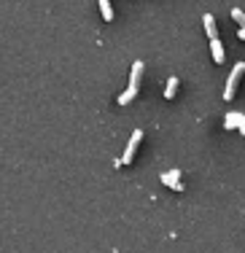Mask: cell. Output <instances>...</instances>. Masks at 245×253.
Returning a JSON list of instances; mask_svg holds the SVG:
<instances>
[{
  "label": "cell",
  "instance_id": "obj_11",
  "mask_svg": "<svg viewBox=\"0 0 245 253\" xmlns=\"http://www.w3.org/2000/svg\"><path fill=\"white\" fill-rule=\"evenodd\" d=\"M232 19H235V22H240V25L245 27V14H243L240 8H235V11H232Z\"/></svg>",
  "mask_w": 245,
  "mask_h": 253
},
{
  "label": "cell",
  "instance_id": "obj_5",
  "mask_svg": "<svg viewBox=\"0 0 245 253\" xmlns=\"http://www.w3.org/2000/svg\"><path fill=\"white\" fill-rule=\"evenodd\" d=\"M202 25H205L207 38H210V41H218V30H216V22H213V16H210V14L202 16Z\"/></svg>",
  "mask_w": 245,
  "mask_h": 253
},
{
  "label": "cell",
  "instance_id": "obj_3",
  "mask_svg": "<svg viewBox=\"0 0 245 253\" xmlns=\"http://www.w3.org/2000/svg\"><path fill=\"white\" fill-rule=\"evenodd\" d=\"M224 126L226 129H240V135H245V116L243 113H226Z\"/></svg>",
  "mask_w": 245,
  "mask_h": 253
},
{
  "label": "cell",
  "instance_id": "obj_6",
  "mask_svg": "<svg viewBox=\"0 0 245 253\" xmlns=\"http://www.w3.org/2000/svg\"><path fill=\"white\" fill-rule=\"evenodd\" d=\"M140 76H143V62L137 59L132 65V76H129V89H137V84H140Z\"/></svg>",
  "mask_w": 245,
  "mask_h": 253
},
{
  "label": "cell",
  "instance_id": "obj_1",
  "mask_svg": "<svg viewBox=\"0 0 245 253\" xmlns=\"http://www.w3.org/2000/svg\"><path fill=\"white\" fill-rule=\"evenodd\" d=\"M243 73H245V62H237L235 68H232V73H229V81H226L224 100H232V97H235V86H237V81H240Z\"/></svg>",
  "mask_w": 245,
  "mask_h": 253
},
{
  "label": "cell",
  "instance_id": "obj_7",
  "mask_svg": "<svg viewBox=\"0 0 245 253\" xmlns=\"http://www.w3.org/2000/svg\"><path fill=\"white\" fill-rule=\"evenodd\" d=\"M210 51H213V59H216V62H224V43H221V41H210Z\"/></svg>",
  "mask_w": 245,
  "mask_h": 253
},
{
  "label": "cell",
  "instance_id": "obj_12",
  "mask_svg": "<svg viewBox=\"0 0 245 253\" xmlns=\"http://www.w3.org/2000/svg\"><path fill=\"white\" fill-rule=\"evenodd\" d=\"M240 38L245 41V27H240Z\"/></svg>",
  "mask_w": 245,
  "mask_h": 253
},
{
  "label": "cell",
  "instance_id": "obj_8",
  "mask_svg": "<svg viewBox=\"0 0 245 253\" xmlns=\"http://www.w3.org/2000/svg\"><path fill=\"white\" fill-rule=\"evenodd\" d=\"M175 92H178V78L172 76V78H167V86H164V97H167V100H172V97H175Z\"/></svg>",
  "mask_w": 245,
  "mask_h": 253
},
{
  "label": "cell",
  "instance_id": "obj_10",
  "mask_svg": "<svg viewBox=\"0 0 245 253\" xmlns=\"http://www.w3.org/2000/svg\"><path fill=\"white\" fill-rule=\"evenodd\" d=\"M135 94H137V89H127V92H122V94H119V105H127V102H132Z\"/></svg>",
  "mask_w": 245,
  "mask_h": 253
},
{
  "label": "cell",
  "instance_id": "obj_9",
  "mask_svg": "<svg viewBox=\"0 0 245 253\" xmlns=\"http://www.w3.org/2000/svg\"><path fill=\"white\" fill-rule=\"evenodd\" d=\"M100 11H103V19H105V22L113 19V5H111V0H100Z\"/></svg>",
  "mask_w": 245,
  "mask_h": 253
},
{
  "label": "cell",
  "instance_id": "obj_2",
  "mask_svg": "<svg viewBox=\"0 0 245 253\" xmlns=\"http://www.w3.org/2000/svg\"><path fill=\"white\" fill-rule=\"evenodd\" d=\"M140 140H143V132L135 129L132 137H129V143H127V151H124V156H122V165H129V162L135 159V151H137V143Z\"/></svg>",
  "mask_w": 245,
  "mask_h": 253
},
{
  "label": "cell",
  "instance_id": "obj_4",
  "mask_svg": "<svg viewBox=\"0 0 245 253\" xmlns=\"http://www.w3.org/2000/svg\"><path fill=\"white\" fill-rule=\"evenodd\" d=\"M162 183L170 186L175 191H183V180H181V170H170V172H162Z\"/></svg>",
  "mask_w": 245,
  "mask_h": 253
}]
</instances>
